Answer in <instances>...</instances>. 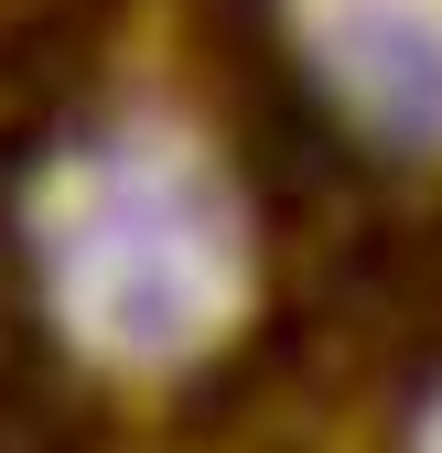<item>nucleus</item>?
I'll return each mask as SVG.
<instances>
[{
	"mask_svg": "<svg viewBox=\"0 0 442 453\" xmlns=\"http://www.w3.org/2000/svg\"><path fill=\"white\" fill-rule=\"evenodd\" d=\"M54 303L108 357H184L238 303V226L173 141H108L65 162L43 195Z\"/></svg>",
	"mask_w": 442,
	"mask_h": 453,
	"instance_id": "nucleus-1",
	"label": "nucleus"
},
{
	"mask_svg": "<svg viewBox=\"0 0 442 453\" xmlns=\"http://www.w3.org/2000/svg\"><path fill=\"white\" fill-rule=\"evenodd\" d=\"M313 43L389 130L442 141V0H313Z\"/></svg>",
	"mask_w": 442,
	"mask_h": 453,
	"instance_id": "nucleus-2",
	"label": "nucleus"
},
{
	"mask_svg": "<svg viewBox=\"0 0 442 453\" xmlns=\"http://www.w3.org/2000/svg\"><path fill=\"white\" fill-rule=\"evenodd\" d=\"M421 453H442V411H431V421H421Z\"/></svg>",
	"mask_w": 442,
	"mask_h": 453,
	"instance_id": "nucleus-3",
	"label": "nucleus"
}]
</instances>
